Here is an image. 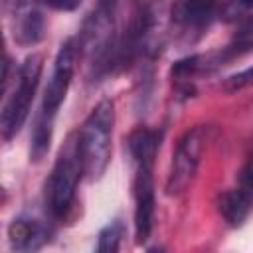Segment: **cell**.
I'll return each instance as SVG.
<instances>
[{"label":"cell","instance_id":"obj_1","mask_svg":"<svg viewBox=\"0 0 253 253\" xmlns=\"http://www.w3.org/2000/svg\"><path fill=\"white\" fill-rule=\"evenodd\" d=\"M113 125H115V103L111 99H103L91 109L83 125L77 128L83 170L89 180H99L109 164Z\"/></svg>","mask_w":253,"mask_h":253},{"label":"cell","instance_id":"obj_2","mask_svg":"<svg viewBox=\"0 0 253 253\" xmlns=\"http://www.w3.org/2000/svg\"><path fill=\"white\" fill-rule=\"evenodd\" d=\"M83 174H85V170H83L79 138H77V130H75L63 142V146L55 158V164L51 168V174L45 182V206L53 217H63L69 211V208L75 200L77 184Z\"/></svg>","mask_w":253,"mask_h":253},{"label":"cell","instance_id":"obj_3","mask_svg":"<svg viewBox=\"0 0 253 253\" xmlns=\"http://www.w3.org/2000/svg\"><path fill=\"white\" fill-rule=\"evenodd\" d=\"M43 67V57L42 53H32L24 59L18 71V83L14 91L6 97L4 107H2V117H0V126H2V136L6 140L14 138L20 128L24 126L28 115H30V105L36 95V87L40 83Z\"/></svg>","mask_w":253,"mask_h":253},{"label":"cell","instance_id":"obj_4","mask_svg":"<svg viewBox=\"0 0 253 253\" xmlns=\"http://www.w3.org/2000/svg\"><path fill=\"white\" fill-rule=\"evenodd\" d=\"M208 132H210V126L196 125L190 130H186L184 136L178 140V146L172 154L166 186H164L168 196H180L192 184L200 164V156L208 142Z\"/></svg>","mask_w":253,"mask_h":253},{"label":"cell","instance_id":"obj_5","mask_svg":"<svg viewBox=\"0 0 253 253\" xmlns=\"http://www.w3.org/2000/svg\"><path fill=\"white\" fill-rule=\"evenodd\" d=\"M79 53H81L79 43L73 38L65 40L59 45L55 61H53V69H51V75H49V81H47V87L43 91V101H42V109H40L42 113H45L49 117H55V113L59 111V107H61V103L67 95V89L71 85Z\"/></svg>","mask_w":253,"mask_h":253},{"label":"cell","instance_id":"obj_6","mask_svg":"<svg viewBox=\"0 0 253 253\" xmlns=\"http://www.w3.org/2000/svg\"><path fill=\"white\" fill-rule=\"evenodd\" d=\"M134 233L136 241L144 243L150 237L154 225V180H152V164L140 162L134 164Z\"/></svg>","mask_w":253,"mask_h":253},{"label":"cell","instance_id":"obj_7","mask_svg":"<svg viewBox=\"0 0 253 253\" xmlns=\"http://www.w3.org/2000/svg\"><path fill=\"white\" fill-rule=\"evenodd\" d=\"M217 6L219 0H174L170 8V18L180 30L188 34L202 32L215 18Z\"/></svg>","mask_w":253,"mask_h":253},{"label":"cell","instance_id":"obj_8","mask_svg":"<svg viewBox=\"0 0 253 253\" xmlns=\"http://www.w3.org/2000/svg\"><path fill=\"white\" fill-rule=\"evenodd\" d=\"M8 237L14 251H36L47 241V229L42 221L20 215L10 223Z\"/></svg>","mask_w":253,"mask_h":253},{"label":"cell","instance_id":"obj_9","mask_svg":"<svg viewBox=\"0 0 253 253\" xmlns=\"http://www.w3.org/2000/svg\"><path fill=\"white\" fill-rule=\"evenodd\" d=\"M126 146H128V154L132 158V164H140V162H152L154 164L156 152L160 148V132L146 128V126H138L128 134Z\"/></svg>","mask_w":253,"mask_h":253},{"label":"cell","instance_id":"obj_10","mask_svg":"<svg viewBox=\"0 0 253 253\" xmlns=\"http://www.w3.org/2000/svg\"><path fill=\"white\" fill-rule=\"evenodd\" d=\"M251 200L239 190V188H231V190H225L219 200H217V208H219V213L221 217L231 225V227H239L249 210H251Z\"/></svg>","mask_w":253,"mask_h":253},{"label":"cell","instance_id":"obj_11","mask_svg":"<svg viewBox=\"0 0 253 253\" xmlns=\"http://www.w3.org/2000/svg\"><path fill=\"white\" fill-rule=\"evenodd\" d=\"M43 38V18L36 8L24 10L14 24V40L20 45L38 43Z\"/></svg>","mask_w":253,"mask_h":253},{"label":"cell","instance_id":"obj_12","mask_svg":"<svg viewBox=\"0 0 253 253\" xmlns=\"http://www.w3.org/2000/svg\"><path fill=\"white\" fill-rule=\"evenodd\" d=\"M51 123L53 117L45 115L40 111V115L36 117L34 123V130H32V144H30V158L34 162H40L47 150H49V142H51Z\"/></svg>","mask_w":253,"mask_h":253},{"label":"cell","instance_id":"obj_13","mask_svg":"<svg viewBox=\"0 0 253 253\" xmlns=\"http://www.w3.org/2000/svg\"><path fill=\"white\" fill-rule=\"evenodd\" d=\"M125 227L119 219L107 223L101 231H99V241H97V251L99 253H115L121 247V239H123Z\"/></svg>","mask_w":253,"mask_h":253},{"label":"cell","instance_id":"obj_14","mask_svg":"<svg viewBox=\"0 0 253 253\" xmlns=\"http://www.w3.org/2000/svg\"><path fill=\"white\" fill-rule=\"evenodd\" d=\"M235 188H239L253 202V154L247 156L245 164L241 166V170L237 174V186Z\"/></svg>","mask_w":253,"mask_h":253},{"label":"cell","instance_id":"obj_15","mask_svg":"<svg viewBox=\"0 0 253 253\" xmlns=\"http://www.w3.org/2000/svg\"><path fill=\"white\" fill-rule=\"evenodd\" d=\"M249 83H253V65L247 67V69H243V71H239V73L229 75V77L223 81V89H225L227 93H233V91H239V89L247 87Z\"/></svg>","mask_w":253,"mask_h":253},{"label":"cell","instance_id":"obj_16","mask_svg":"<svg viewBox=\"0 0 253 253\" xmlns=\"http://www.w3.org/2000/svg\"><path fill=\"white\" fill-rule=\"evenodd\" d=\"M253 10V0H229L225 6V16L227 18H237L245 12Z\"/></svg>","mask_w":253,"mask_h":253},{"label":"cell","instance_id":"obj_17","mask_svg":"<svg viewBox=\"0 0 253 253\" xmlns=\"http://www.w3.org/2000/svg\"><path fill=\"white\" fill-rule=\"evenodd\" d=\"M47 8L57 10V12H73L81 6L83 0H42Z\"/></svg>","mask_w":253,"mask_h":253}]
</instances>
